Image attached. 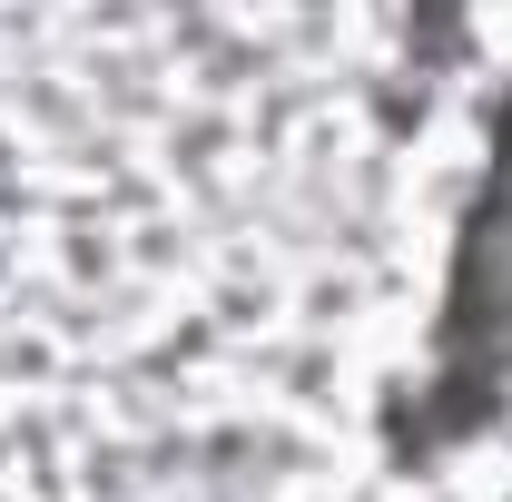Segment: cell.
I'll list each match as a JSON object with an SVG mask.
<instances>
[{
	"label": "cell",
	"instance_id": "1",
	"mask_svg": "<svg viewBox=\"0 0 512 502\" xmlns=\"http://www.w3.org/2000/svg\"><path fill=\"white\" fill-rule=\"evenodd\" d=\"M503 394H512V99L493 119V168H483L463 247H453L434 375H424V414L404 424V443H463L473 424H493Z\"/></svg>",
	"mask_w": 512,
	"mask_h": 502
}]
</instances>
